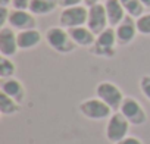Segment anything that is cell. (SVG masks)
I'll list each match as a JSON object with an SVG mask.
<instances>
[{
	"label": "cell",
	"instance_id": "cell-1",
	"mask_svg": "<svg viewBox=\"0 0 150 144\" xmlns=\"http://www.w3.org/2000/svg\"><path fill=\"white\" fill-rule=\"evenodd\" d=\"M47 44L57 53H62V54H68L71 52L75 50L77 44L74 43V40L71 38L69 32L66 28L63 27H50L47 31H46V35H44Z\"/></svg>",
	"mask_w": 150,
	"mask_h": 144
},
{
	"label": "cell",
	"instance_id": "cell-2",
	"mask_svg": "<svg viewBox=\"0 0 150 144\" xmlns=\"http://www.w3.org/2000/svg\"><path fill=\"white\" fill-rule=\"evenodd\" d=\"M131 124L127 121V118L118 110L113 112L112 116L108 119L106 122V128H105V137L109 143L116 144L121 140H124L125 137H128V131H129Z\"/></svg>",
	"mask_w": 150,
	"mask_h": 144
},
{
	"label": "cell",
	"instance_id": "cell-3",
	"mask_svg": "<svg viewBox=\"0 0 150 144\" xmlns=\"http://www.w3.org/2000/svg\"><path fill=\"white\" fill-rule=\"evenodd\" d=\"M78 110L80 113L90 119V121H103V119H109L113 113V110L99 97H91L87 99L84 102H81L78 104Z\"/></svg>",
	"mask_w": 150,
	"mask_h": 144
},
{
	"label": "cell",
	"instance_id": "cell-4",
	"mask_svg": "<svg viewBox=\"0 0 150 144\" xmlns=\"http://www.w3.org/2000/svg\"><path fill=\"white\" fill-rule=\"evenodd\" d=\"M116 32L115 28L108 27L103 32L96 35V43L90 47V53L99 57H112L115 56V47H116Z\"/></svg>",
	"mask_w": 150,
	"mask_h": 144
},
{
	"label": "cell",
	"instance_id": "cell-5",
	"mask_svg": "<svg viewBox=\"0 0 150 144\" xmlns=\"http://www.w3.org/2000/svg\"><path fill=\"white\" fill-rule=\"evenodd\" d=\"M96 97L103 100L113 112H118L121 109V104L125 99L124 94H122V90L110 81H102V83L97 84Z\"/></svg>",
	"mask_w": 150,
	"mask_h": 144
},
{
	"label": "cell",
	"instance_id": "cell-6",
	"mask_svg": "<svg viewBox=\"0 0 150 144\" xmlns=\"http://www.w3.org/2000/svg\"><path fill=\"white\" fill-rule=\"evenodd\" d=\"M87 18H88V8L84 5L80 6H72L62 9L59 15V24L60 27L69 30L75 27H83L87 25Z\"/></svg>",
	"mask_w": 150,
	"mask_h": 144
},
{
	"label": "cell",
	"instance_id": "cell-7",
	"mask_svg": "<svg viewBox=\"0 0 150 144\" xmlns=\"http://www.w3.org/2000/svg\"><path fill=\"white\" fill-rule=\"evenodd\" d=\"M119 112L127 118V121L131 125L140 126V125H144L147 122V113H146L144 107L134 97H125L122 104H121Z\"/></svg>",
	"mask_w": 150,
	"mask_h": 144
},
{
	"label": "cell",
	"instance_id": "cell-8",
	"mask_svg": "<svg viewBox=\"0 0 150 144\" xmlns=\"http://www.w3.org/2000/svg\"><path fill=\"white\" fill-rule=\"evenodd\" d=\"M87 27H88L96 35H99L100 32H103V31L109 27V21H108V15H106L105 5L97 3V5H93V6L88 8Z\"/></svg>",
	"mask_w": 150,
	"mask_h": 144
},
{
	"label": "cell",
	"instance_id": "cell-9",
	"mask_svg": "<svg viewBox=\"0 0 150 144\" xmlns=\"http://www.w3.org/2000/svg\"><path fill=\"white\" fill-rule=\"evenodd\" d=\"M8 24L15 31H25V30H34L37 27V19L35 15L31 13L30 11L12 9L9 13Z\"/></svg>",
	"mask_w": 150,
	"mask_h": 144
},
{
	"label": "cell",
	"instance_id": "cell-10",
	"mask_svg": "<svg viewBox=\"0 0 150 144\" xmlns=\"http://www.w3.org/2000/svg\"><path fill=\"white\" fill-rule=\"evenodd\" d=\"M16 34L18 32H15V30L11 27L0 28V54L2 56L12 57L16 54V52L19 50Z\"/></svg>",
	"mask_w": 150,
	"mask_h": 144
},
{
	"label": "cell",
	"instance_id": "cell-11",
	"mask_svg": "<svg viewBox=\"0 0 150 144\" xmlns=\"http://www.w3.org/2000/svg\"><path fill=\"white\" fill-rule=\"evenodd\" d=\"M115 32H116V41H118L119 46H127L131 41H134V38L138 32L134 18L127 15L124 18V21L118 27H115Z\"/></svg>",
	"mask_w": 150,
	"mask_h": 144
},
{
	"label": "cell",
	"instance_id": "cell-12",
	"mask_svg": "<svg viewBox=\"0 0 150 144\" xmlns=\"http://www.w3.org/2000/svg\"><path fill=\"white\" fill-rule=\"evenodd\" d=\"M68 32H69L71 38L74 40V43L77 46H80V47H88L90 49L96 43V34L87 25L69 28Z\"/></svg>",
	"mask_w": 150,
	"mask_h": 144
},
{
	"label": "cell",
	"instance_id": "cell-13",
	"mask_svg": "<svg viewBox=\"0 0 150 144\" xmlns=\"http://www.w3.org/2000/svg\"><path fill=\"white\" fill-rule=\"evenodd\" d=\"M0 91L9 96L11 99L16 100L18 103H22L25 99V88H24L22 83L13 77L2 80V83H0Z\"/></svg>",
	"mask_w": 150,
	"mask_h": 144
},
{
	"label": "cell",
	"instance_id": "cell-14",
	"mask_svg": "<svg viewBox=\"0 0 150 144\" xmlns=\"http://www.w3.org/2000/svg\"><path fill=\"white\" fill-rule=\"evenodd\" d=\"M105 9H106V15H108V21H109V27L115 28L118 27L124 18L127 16V12L121 3V0H105Z\"/></svg>",
	"mask_w": 150,
	"mask_h": 144
},
{
	"label": "cell",
	"instance_id": "cell-15",
	"mask_svg": "<svg viewBox=\"0 0 150 144\" xmlns=\"http://www.w3.org/2000/svg\"><path fill=\"white\" fill-rule=\"evenodd\" d=\"M16 38H18V47H19V50H30V49L37 47L41 43L43 35H41V32L37 28H34V30L18 31Z\"/></svg>",
	"mask_w": 150,
	"mask_h": 144
},
{
	"label": "cell",
	"instance_id": "cell-16",
	"mask_svg": "<svg viewBox=\"0 0 150 144\" xmlns=\"http://www.w3.org/2000/svg\"><path fill=\"white\" fill-rule=\"evenodd\" d=\"M57 6H59V0H31L30 12L34 13L35 16H44L54 12Z\"/></svg>",
	"mask_w": 150,
	"mask_h": 144
},
{
	"label": "cell",
	"instance_id": "cell-17",
	"mask_svg": "<svg viewBox=\"0 0 150 144\" xmlns=\"http://www.w3.org/2000/svg\"><path fill=\"white\" fill-rule=\"evenodd\" d=\"M21 103H18L16 100L11 99L9 96H6L5 93L0 91V113L3 116H12V115H16L21 109L19 106Z\"/></svg>",
	"mask_w": 150,
	"mask_h": 144
},
{
	"label": "cell",
	"instance_id": "cell-18",
	"mask_svg": "<svg viewBox=\"0 0 150 144\" xmlns=\"http://www.w3.org/2000/svg\"><path fill=\"white\" fill-rule=\"evenodd\" d=\"M121 3L127 12L128 16L137 19L144 13V5L141 3V0H121Z\"/></svg>",
	"mask_w": 150,
	"mask_h": 144
},
{
	"label": "cell",
	"instance_id": "cell-19",
	"mask_svg": "<svg viewBox=\"0 0 150 144\" xmlns=\"http://www.w3.org/2000/svg\"><path fill=\"white\" fill-rule=\"evenodd\" d=\"M16 72V65L13 63V60L11 57L2 56L0 57V78L6 80V78H12Z\"/></svg>",
	"mask_w": 150,
	"mask_h": 144
},
{
	"label": "cell",
	"instance_id": "cell-20",
	"mask_svg": "<svg viewBox=\"0 0 150 144\" xmlns=\"http://www.w3.org/2000/svg\"><path fill=\"white\" fill-rule=\"evenodd\" d=\"M135 24H137V30H138L140 34L150 35V12L149 13H143L140 18H137Z\"/></svg>",
	"mask_w": 150,
	"mask_h": 144
},
{
	"label": "cell",
	"instance_id": "cell-21",
	"mask_svg": "<svg viewBox=\"0 0 150 144\" xmlns=\"http://www.w3.org/2000/svg\"><path fill=\"white\" fill-rule=\"evenodd\" d=\"M138 87H140V91L143 93V96L150 102V75H143L138 81Z\"/></svg>",
	"mask_w": 150,
	"mask_h": 144
},
{
	"label": "cell",
	"instance_id": "cell-22",
	"mask_svg": "<svg viewBox=\"0 0 150 144\" xmlns=\"http://www.w3.org/2000/svg\"><path fill=\"white\" fill-rule=\"evenodd\" d=\"M30 3L31 0H12L11 2L12 8L18 11H30Z\"/></svg>",
	"mask_w": 150,
	"mask_h": 144
},
{
	"label": "cell",
	"instance_id": "cell-23",
	"mask_svg": "<svg viewBox=\"0 0 150 144\" xmlns=\"http://www.w3.org/2000/svg\"><path fill=\"white\" fill-rule=\"evenodd\" d=\"M9 13H11V9H8V6H0V28L6 27Z\"/></svg>",
	"mask_w": 150,
	"mask_h": 144
},
{
	"label": "cell",
	"instance_id": "cell-24",
	"mask_svg": "<svg viewBox=\"0 0 150 144\" xmlns=\"http://www.w3.org/2000/svg\"><path fill=\"white\" fill-rule=\"evenodd\" d=\"M84 0H59V6L62 9H66V8H72V6H80Z\"/></svg>",
	"mask_w": 150,
	"mask_h": 144
},
{
	"label": "cell",
	"instance_id": "cell-25",
	"mask_svg": "<svg viewBox=\"0 0 150 144\" xmlns=\"http://www.w3.org/2000/svg\"><path fill=\"white\" fill-rule=\"evenodd\" d=\"M116 144H143V141H141L140 138L134 137V135H128V137H125L124 140H121V141L116 143Z\"/></svg>",
	"mask_w": 150,
	"mask_h": 144
},
{
	"label": "cell",
	"instance_id": "cell-26",
	"mask_svg": "<svg viewBox=\"0 0 150 144\" xmlns=\"http://www.w3.org/2000/svg\"><path fill=\"white\" fill-rule=\"evenodd\" d=\"M84 3L90 8V6H93V5H97V3H99V0H84Z\"/></svg>",
	"mask_w": 150,
	"mask_h": 144
},
{
	"label": "cell",
	"instance_id": "cell-27",
	"mask_svg": "<svg viewBox=\"0 0 150 144\" xmlns=\"http://www.w3.org/2000/svg\"><path fill=\"white\" fill-rule=\"evenodd\" d=\"M12 0H0V6H9Z\"/></svg>",
	"mask_w": 150,
	"mask_h": 144
},
{
	"label": "cell",
	"instance_id": "cell-28",
	"mask_svg": "<svg viewBox=\"0 0 150 144\" xmlns=\"http://www.w3.org/2000/svg\"><path fill=\"white\" fill-rule=\"evenodd\" d=\"M141 3L144 5V8H150V0H141Z\"/></svg>",
	"mask_w": 150,
	"mask_h": 144
}]
</instances>
